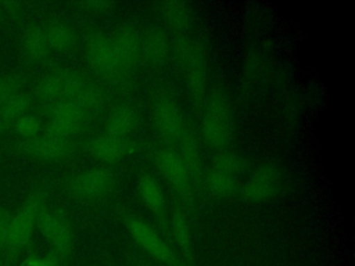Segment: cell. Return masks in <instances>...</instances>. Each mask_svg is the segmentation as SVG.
Listing matches in <instances>:
<instances>
[{"label":"cell","instance_id":"6da1fadb","mask_svg":"<svg viewBox=\"0 0 355 266\" xmlns=\"http://www.w3.org/2000/svg\"><path fill=\"white\" fill-rule=\"evenodd\" d=\"M175 54L182 65L191 97L196 101L204 100L208 85V66L202 47L190 37H180L175 43Z\"/></svg>","mask_w":355,"mask_h":266},{"label":"cell","instance_id":"7a4b0ae2","mask_svg":"<svg viewBox=\"0 0 355 266\" xmlns=\"http://www.w3.org/2000/svg\"><path fill=\"white\" fill-rule=\"evenodd\" d=\"M43 205V191L42 188H33L28 194L26 200L18 209V212L11 216L4 251L14 254L21 251L28 245L33 230L36 227L37 215Z\"/></svg>","mask_w":355,"mask_h":266},{"label":"cell","instance_id":"3957f363","mask_svg":"<svg viewBox=\"0 0 355 266\" xmlns=\"http://www.w3.org/2000/svg\"><path fill=\"white\" fill-rule=\"evenodd\" d=\"M201 136L204 143L214 148H223L232 136V112L227 98L216 91L214 93L207 105L201 121Z\"/></svg>","mask_w":355,"mask_h":266},{"label":"cell","instance_id":"277c9868","mask_svg":"<svg viewBox=\"0 0 355 266\" xmlns=\"http://www.w3.org/2000/svg\"><path fill=\"white\" fill-rule=\"evenodd\" d=\"M151 122L159 137L168 141H178L186 123L176 98L165 90L154 94L151 101Z\"/></svg>","mask_w":355,"mask_h":266},{"label":"cell","instance_id":"5b68a950","mask_svg":"<svg viewBox=\"0 0 355 266\" xmlns=\"http://www.w3.org/2000/svg\"><path fill=\"white\" fill-rule=\"evenodd\" d=\"M87 82L89 80L78 72L58 69L43 75L36 85L35 93L36 97L49 107L55 103L72 100Z\"/></svg>","mask_w":355,"mask_h":266},{"label":"cell","instance_id":"8992f818","mask_svg":"<svg viewBox=\"0 0 355 266\" xmlns=\"http://www.w3.org/2000/svg\"><path fill=\"white\" fill-rule=\"evenodd\" d=\"M83 51L90 68L112 80H121L125 75L121 72L111 37L101 32L90 33L83 44Z\"/></svg>","mask_w":355,"mask_h":266},{"label":"cell","instance_id":"52a82bcc","mask_svg":"<svg viewBox=\"0 0 355 266\" xmlns=\"http://www.w3.org/2000/svg\"><path fill=\"white\" fill-rule=\"evenodd\" d=\"M241 166L243 163L237 154L223 152L219 155L205 177L209 194L216 198L230 197L237 188Z\"/></svg>","mask_w":355,"mask_h":266},{"label":"cell","instance_id":"ba28073f","mask_svg":"<svg viewBox=\"0 0 355 266\" xmlns=\"http://www.w3.org/2000/svg\"><path fill=\"white\" fill-rule=\"evenodd\" d=\"M49 119L46 133L53 137L71 140L85 126L87 115L71 100L55 103L47 107Z\"/></svg>","mask_w":355,"mask_h":266},{"label":"cell","instance_id":"9c48e42d","mask_svg":"<svg viewBox=\"0 0 355 266\" xmlns=\"http://www.w3.org/2000/svg\"><path fill=\"white\" fill-rule=\"evenodd\" d=\"M155 163L159 173L172 186V188L184 201H193L194 180L190 176L178 151L171 148H159L155 154Z\"/></svg>","mask_w":355,"mask_h":266},{"label":"cell","instance_id":"30bf717a","mask_svg":"<svg viewBox=\"0 0 355 266\" xmlns=\"http://www.w3.org/2000/svg\"><path fill=\"white\" fill-rule=\"evenodd\" d=\"M36 227L39 229L40 234L44 236L53 244V252L60 259L71 252L73 245L72 230L68 222L61 215L42 205L37 215Z\"/></svg>","mask_w":355,"mask_h":266},{"label":"cell","instance_id":"8fae6325","mask_svg":"<svg viewBox=\"0 0 355 266\" xmlns=\"http://www.w3.org/2000/svg\"><path fill=\"white\" fill-rule=\"evenodd\" d=\"M123 226L128 230L129 236L136 241V244L143 248L151 258L165 265L173 262L175 256L171 247L158 236V233L151 226L135 216L125 218Z\"/></svg>","mask_w":355,"mask_h":266},{"label":"cell","instance_id":"7c38bea8","mask_svg":"<svg viewBox=\"0 0 355 266\" xmlns=\"http://www.w3.org/2000/svg\"><path fill=\"white\" fill-rule=\"evenodd\" d=\"M282 175L273 165H262L257 168L245 180L241 194L245 201L265 202L276 195L280 187Z\"/></svg>","mask_w":355,"mask_h":266},{"label":"cell","instance_id":"4fadbf2b","mask_svg":"<svg viewBox=\"0 0 355 266\" xmlns=\"http://www.w3.org/2000/svg\"><path fill=\"white\" fill-rule=\"evenodd\" d=\"M111 42L118 66L126 76L137 64L141 55V37L136 29L123 26L118 29L114 36H111Z\"/></svg>","mask_w":355,"mask_h":266},{"label":"cell","instance_id":"5bb4252c","mask_svg":"<svg viewBox=\"0 0 355 266\" xmlns=\"http://www.w3.org/2000/svg\"><path fill=\"white\" fill-rule=\"evenodd\" d=\"M114 177L103 168H93L79 173L71 183L72 193L83 200L104 197L112 188Z\"/></svg>","mask_w":355,"mask_h":266},{"label":"cell","instance_id":"9a60e30c","mask_svg":"<svg viewBox=\"0 0 355 266\" xmlns=\"http://www.w3.org/2000/svg\"><path fill=\"white\" fill-rule=\"evenodd\" d=\"M22 150L33 158L44 161H57L68 157L72 152L73 147L71 140L43 134L32 140L24 141Z\"/></svg>","mask_w":355,"mask_h":266},{"label":"cell","instance_id":"2e32d148","mask_svg":"<svg viewBox=\"0 0 355 266\" xmlns=\"http://www.w3.org/2000/svg\"><path fill=\"white\" fill-rule=\"evenodd\" d=\"M126 140L111 137L108 134L98 136L89 143L90 155L103 163H115L126 154Z\"/></svg>","mask_w":355,"mask_h":266},{"label":"cell","instance_id":"e0dca14e","mask_svg":"<svg viewBox=\"0 0 355 266\" xmlns=\"http://www.w3.org/2000/svg\"><path fill=\"white\" fill-rule=\"evenodd\" d=\"M137 121L136 109L130 104H121L112 109L105 121V134L126 140Z\"/></svg>","mask_w":355,"mask_h":266},{"label":"cell","instance_id":"ac0fdd59","mask_svg":"<svg viewBox=\"0 0 355 266\" xmlns=\"http://www.w3.org/2000/svg\"><path fill=\"white\" fill-rule=\"evenodd\" d=\"M178 143H179V151H178L179 157L186 165L193 180L194 181L198 180V177H201V154H200L196 134L186 126Z\"/></svg>","mask_w":355,"mask_h":266},{"label":"cell","instance_id":"d6986e66","mask_svg":"<svg viewBox=\"0 0 355 266\" xmlns=\"http://www.w3.org/2000/svg\"><path fill=\"white\" fill-rule=\"evenodd\" d=\"M168 54L169 39L162 30L153 29L141 37V55L147 61L153 64H159L166 60Z\"/></svg>","mask_w":355,"mask_h":266},{"label":"cell","instance_id":"ffe728a7","mask_svg":"<svg viewBox=\"0 0 355 266\" xmlns=\"http://www.w3.org/2000/svg\"><path fill=\"white\" fill-rule=\"evenodd\" d=\"M43 30L50 50L67 51L75 44V32L67 22L51 21L43 28Z\"/></svg>","mask_w":355,"mask_h":266},{"label":"cell","instance_id":"44dd1931","mask_svg":"<svg viewBox=\"0 0 355 266\" xmlns=\"http://www.w3.org/2000/svg\"><path fill=\"white\" fill-rule=\"evenodd\" d=\"M162 19L176 30H184L191 25V8L184 1H165L159 7Z\"/></svg>","mask_w":355,"mask_h":266},{"label":"cell","instance_id":"7402d4cb","mask_svg":"<svg viewBox=\"0 0 355 266\" xmlns=\"http://www.w3.org/2000/svg\"><path fill=\"white\" fill-rule=\"evenodd\" d=\"M22 50L25 57L31 61H42L47 55L50 48L46 42L43 26L32 25L25 30L22 37Z\"/></svg>","mask_w":355,"mask_h":266},{"label":"cell","instance_id":"603a6c76","mask_svg":"<svg viewBox=\"0 0 355 266\" xmlns=\"http://www.w3.org/2000/svg\"><path fill=\"white\" fill-rule=\"evenodd\" d=\"M139 194L143 204L154 213L159 215L164 208V194L159 184L148 175H143L137 183Z\"/></svg>","mask_w":355,"mask_h":266},{"label":"cell","instance_id":"cb8c5ba5","mask_svg":"<svg viewBox=\"0 0 355 266\" xmlns=\"http://www.w3.org/2000/svg\"><path fill=\"white\" fill-rule=\"evenodd\" d=\"M172 233L173 237L180 248V251L186 256H191L193 249V236H191V226L189 222L187 215L180 211L175 209L172 215Z\"/></svg>","mask_w":355,"mask_h":266},{"label":"cell","instance_id":"d4e9b609","mask_svg":"<svg viewBox=\"0 0 355 266\" xmlns=\"http://www.w3.org/2000/svg\"><path fill=\"white\" fill-rule=\"evenodd\" d=\"M29 108L31 100L25 94L18 93L0 104V119L4 125H11L15 119L22 116L24 114H28Z\"/></svg>","mask_w":355,"mask_h":266},{"label":"cell","instance_id":"484cf974","mask_svg":"<svg viewBox=\"0 0 355 266\" xmlns=\"http://www.w3.org/2000/svg\"><path fill=\"white\" fill-rule=\"evenodd\" d=\"M11 126H12L14 132L17 133V136L19 139H22L24 141H28V140H32V139L40 136L39 133L42 130L40 119L31 112L24 114L18 119H15L11 123Z\"/></svg>","mask_w":355,"mask_h":266},{"label":"cell","instance_id":"4316f807","mask_svg":"<svg viewBox=\"0 0 355 266\" xmlns=\"http://www.w3.org/2000/svg\"><path fill=\"white\" fill-rule=\"evenodd\" d=\"M21 93V80L15 75L0 76V104Z\"/></svg>","mask_w":355,"mask_h":266},{"label":"cell","instance_id":"83f0119b","mask_svg":"<svg viewBox=\"0 0 355 266\" xmlns=\"http://www.w3.org/2000/svg\"><path fill=\"white\" fill-rule=\"evenodd\" d=\"M60 258L51 252L46 256H37V255H29L26 256L19 266H58Z\"/></svg>","mask_w":355,"mask_h":266},{"label":"cell","instance_id":"f1b7e54d","mask_svg":"<svg viewBox=\"0 0 355 266\" xmlns=\"http://www.w3.org/2000/svg\"><path fill=\"white\" fill-rule=\"evenodd\" d=\"M83 7L86 11L93 12V14H108L112 12L114 8L118 6L116 3L112 1H103V0H94V1H85L79 4Z\"/></svg>","mask_w":355,"mask_h":266},{"label":"cell","instance_id":"f546056e","mask_svg":"<svg viewBox=\"0 0 355 266\" xmlns=\"http://www.w3.org/2000/svg\"><path fill=\"white\" fill-rule=\"evenodd\" d=\"M19 14V7L15 3L0 1V19H14Z\"/></svg>","mask_w":355,"mask_h":266},{"label":"cell","instance_id":"4dcf8cb0","mask_svg":"<svg viewBox=\"0 0 355 266\" xmlns=\"http://www.w3.org/2000/svg\"><path fill=\"white\" fill-rule=\"evenodd\" d=\"M10 219H11V216H10L3 208H0V249H1V251H4Z\"/></svg>","mask_w":355,"mask_h":266},{"label":"cell","instance_id":"1f68e13d","mask_svg":"<svg viewBox=\"0 0 355 266\" xmlns=\"http://www.w3.org/2000/svg\"><path fill=\"white\" fill-rule=\"evenodd\" d=\"M4 126H6V125H4V123H3V122H1V119H0V133H1V132H3V129H4Z\"/></svg>","mask_w":355,"mask_h":266}]
</instances>
